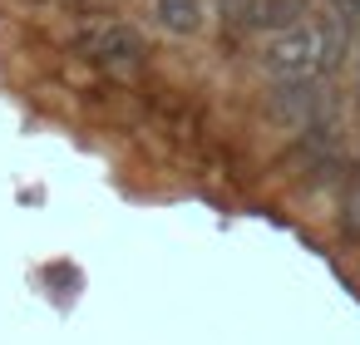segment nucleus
<instances>
[{"instance_id": "nucleus-1", "label": "nucleus", "mask_w": 360, "mask_h": 345, "mask_svg": "<svg viewBox=\"0 0 360 345\" xmlns=\"http://www.w3.org/2000/svg\"><path fill=\"white\" fill-rule=\"evenodd\" d=\"M345 25L340 20H301L291 30H276L262 50V70L271 79H321L340 65Z\"/></svg>"}, {"instance_id": "nucleus-2", "label": "nucleus", "mask_w": 360, "mask_h": 345, "mask_svg": "<svg viewBox=\"0 0 360 345\" xmlns=\"http://www.w3.org/2000/svg\"><path fill=\"white\" fill-rule=\"evenodd\" d=\"M65 50H70L79 65L99 70L104 79H114V84H134V79L148 70V40H143V30L129 25V20H84V25L65 40Z\"/></svg>"}, {"instance_id": "nucleus-3", "label": "nucleus", "mask_w": 360, "mask_h": 345, "mask_svg": "<svg viewBox=\"0 0 360 345\" xmlns=\"http://www.w3.org/2000/svg\"><path fill=\"white\" fill-rule=\"evenodd\" d=\"M153 25L173 40H193L207 30V0H148Z\"/></svg>"}, {"instance_id": "nucleus-4", "label": "nucleus", "mask_w": 360, "mask_h": 345, "mask_svg": "<svg viewBox=\"0 0 360 345\" xmlns=\"http://www.w3.org/2000/svg\"><path fill=\"white\" fill-rule=\"evenodd\" d=\"M311 84H316V79H276L271 99H266L271 119H276V124H306V119L316 114V94H311Z\"/></svg>"}, {"instance_id": "nucleus-5", "label": "nucleus", "mask_w": 360, "mask_h": 345, "mask_svg": "<svg viewBox=\"0 0 360 345\" xmlns=\"http://www.w3.org/2000/svg\"><path fill=\"white\" fill-rule=\"evenodd\" d=\"M306 11H311V0H262L257 6V30H291V25H301L306 20Z\"/></svg>"}, {"instance_id": "nucleus-6", "label": "nucleus", "mask_w": 360, "mask_h": 345, "mask_svg": "<svg viewBox=\"0 0 360 345\" xmlns=\"http://www.w3.org/2000/svg\"><path fill=\"white\" fill-rule=\"evenodd\" d=\"M217 6V20H222V35H247V30H257V6L262 0H212Z\"/></svg>"}, {"instance_id": "nucleus-7", "label": "nucleus", "mask_w": 360, "mask_h": 345, "mask_svg": "<svg viewBox=\"0 0 360 345\" xmlns=\"http://www.w3.org/2000/svg\"><path fill=\"white\" fill-rule=\"evenodd\" d=\"M340 237L345 242H360V173L340 193Z\"/></svg>"}, {"instance_id": "nucleus-8", "label": "nucleus", "mask_w": 360, "mask_h": 345, "mask_svg": "<svg viewBox=\"0 0 360 345\" xmlns=\"http://www.w3.org/2000/svg\"><path fill=\"white\" fill-rule=\"evenodd\" d=\"M30 6H45V0H30Z\"/></svg>"}]
</instances>
